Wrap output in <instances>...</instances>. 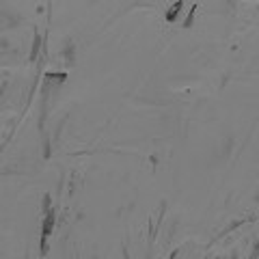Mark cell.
Instances as JSON below:
<instances>
[{
    "mask_svg": "<svg viewBox=\"0 0 259 259\" xmlns=\"http://www.w3.org/2000/svg\"><path fill=\"white\" fill-rule=\"evenodd\" d=\"M54 223H56V216H54V207H52V199L50 194H46L44 197V221H41V238H39V242H41V255L48 253V244H50V236L54 231Z\"/></svg>",
    "mask_w": 259,
    "mask_h": 259,
    "instance_id": "6da1fadb",
    "label": "cell"
},
{
    "mask_svg": "<svg viewBox=\"0 0 259 259\" xmlns=\"http://www.w3.org/2000/svg\"><path fill=\"white\" fill-rule=\"evenodd\" d=\"M182 9H184V3H175V5L171 7V9L166 11V22H175L177 18H180Z\"/></svg>",
    "mask_w": 259,
    "mask_h": 259,
    "instance_id": "7a4b0ae2",
    "label": "cell"
},
{
    "mask_svg": "<svg viewBox=\"0 0 259 259\" xmlns=\"http://www.w3.org/2000/svg\"><path fill=\"white\" fill-rule=\"evenodd\" d=\"M39 44H41V37H35V44H32V54H30V59H37V52H39Z\"/></svg>",
    "mask_w": 259,
    "mask_h": 259,
    "instance_id": "3957f363",
    "label": "cell"
}]
</instances>
